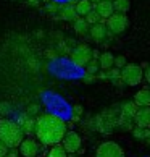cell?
<instances>
[{
	"mask_svg": "<svg viewBox=\"0 0 150 157\" xmlns=\"http://www.w3.org/2000/svg\"><path fill=\"white\" fill-rule=\"evenodd\" d=\"M40 107L37 105V104H32V105L27 107V117H36V115L39 113Z\"/></svg>",
	"mask_w": 150,
	"mask_h": 157,
	"instance_id": "cell-27",
	"label": "cell"
},
{
	"mask_svg": "<svg viewBox=\"0 0 150 157\" xmlns=\"http://www.w3.org/2000/svg\"><path fill=\"white\" fill-rule=\"evenodd\" d=\"M94 11L99 15V18H102V20L110 18V16L115 13L112 2H107V0H102V2L95 3V5H94Z\"/></svg>",
	"mask_w": 150,
	"mask_h": 157,
	"instance_id": "cell-10",
	"label": "cell"
},
{
	"mask_svg": "<svg viewBox=\"0 0 150 157\" xmlns=\"http://www.w3.org/2000/svg\"><path fill=\"white\" fill-rule=\"evenodd\" d=\"M45 157H68V154L61 147V144H55V146H50V151L47 152Z\"/></svg>",
	"mask_w": 150,
	"mask_h": 157,
	"instance_id": "cell-19",
	"label": "cell"
},
{
	"mask_svg": "<svg viewBox=\"0 0 150 157\" xmlns=\"http://www.w3.org/2000/svg\"><path fill=\"white\" fill-rule=\"evenodd\" d=\"M107 2H113V0H107Z\"/></svg>",
	"mask_w": 150,
	"mask_h": 157,
	"instance_id": "cell-36",
	"label": "cell"
},
{
	"mask_svg": "<svg viewBox=\"0 0 150 157\" xmlns=\"http://www.w3.org/2000/svg\"><path fill=\"white\" fill-rule=\"evenodd\" d=\"M95 157H126L123 147L115 141H105L97 147Z\"/></svg>",
	"mask_w": 150,
	"mask_h": 157,
	"instance_id": "cell-7",
	"label": "cell"
},
{
	"mask_svg": "<svg viewBox=\"0 0 150 157\" xmlns=\"http://www.w3.org/2000/svg\"><path fill=\"white\" fill-rule=\"evenodd\" d=\"M112 5H113V11H115V13H123V15H126L129 11V8H131V2H129V0H113Z\"/></svg>",
	"mask_w": 150,
	"mask_h": 157,
	"instance_id": "cell-16",
	"label": "cell"
},
{
	"mask_svg": "<svg viewBox=\"0 0 150 157\" xmlns=\"http://www.w3.org/2000/svg\"><path fill=\"white\" fill-rule=\"evenodd\" d=\"M66 131H68L66 121L55 113L39 115L36 120V125H34L36 139L42 146H55V144H60Z\"/></svg>",
	"mask_w": 150,
	"mask_h": 157,
	"instance_id": "cell-1",
	"label": "cell"
},
{
	"mask_svg": "<svg viewBox=\"0 0 150 157\" xmlns=\"http://www.w3.org/2000/svg\"><path fill=\"white\" fill-rule=\"evenodd\" d=\"M84 68H86V75H95L97 71H99V63H97L95 59H92Z\"/></svg>",
	"mask_w": 150,
	"mask_h": 157,
	"instance_id": "cell-22",
	"label": "cell"
},
{
	"mask_svg": "<svg viewBox=\"0 0 150 157\" xmlns=\"http://www.w3.org/2000/svg\"><path fill=\"white\" fill-rule=\"evenodd\" d=\"M132 135H134V138H137V139H147L150 133H148V128L137 126V128H134V130H132Z\"/></svg>",
	"mask_w": 150,
	"mask_h": 157,
	"instance_id": "cell-21",
	"label": "cell"
},
{
	"mask_svg": "<svg viewBox=\"0 0 150 157\" xmlns=\"http://www.w3.org/2000/svg\"><path fill=\"white\" fill-rule=\"evenodd\" d=\"M74 7V11H76V15L81 16V18H84L87 13H90L92 10H94V5H92L89 0H79L76 5H73Z\"/></svg>",
	"mask_w": 150,
	"mask_h": 157,
	"instance_id": "cell-13",
	"label": "cell"
},
{
	"mask_svg": "<svg viewBox=\"0 0 150 157\" xmlns=\"http://www.w3.org/2000/svg\"><path fill=\"white\" fill-rule=\"evenodd\" d=\"M105 25L110 34H121L129 28V18L123 13H113L105 20Z\"/></svg>",
	"mask_w": 150,
	"mask_h": 157,
	"instance_id": "cell-4",
	"label": "cell"
},
{
	"mask_svg": "<svg viewBox=\"0 0 150 157\" xmlns=\"http://www.w3.org/2000/svg\"><path fill=\"white\" fill-rule=\"evenodd\" d=\"M89 34H90V39L94 40V42H99V44L105 42V39L110 36L105 21H99V23H95V25L89 26Z\"/></svg>",
	"mask_w": 150,
	"mask_h": 157,
	"instance_id": "cell-9",
	"label": "cell"
},
{
	"mask_svg": "<svg viewBox=\"0 0 150 157\" xmlns=\"http://www.w3.org/2000/svg\"><path fill=\"white\" fill-rule=\"evenodd\" d=\"M73 29L76 31V34H79V36H84L86 33H89V25L86 23L84 18L78 16V18L73 21Z\"/></svg>",
	"mask_w": 150,
	"mask_h": 157,
	"instance_id": "cell-17",
	"label": "cell"
},
{
	"mask_svg": "<svg viewBox=\"0 0 150 157\" xmlns=\"http://www.w3.org/2000/svg\"><path fill=\"white\" fill-rule=\"evenodd\" d=\"M26 2L29 3V5H39V3H40V0H26Z\"/></svg>",
	"mask_w": 150,
	"mask_h": 157,
	"instance_id": "cell-32",
	"label": "cell"
},
{
	"mask_svg": "<svg viewBox=\"0 0 150 157\" xmlns=\"http://www.w3.org/2000/svg\"><path fill=\"white\" fill-rule=\"evenodd\" d=\"M0 139L7 146V149H16L24 139V133H23L20 123L10 118H2L0 120Z\"/></svg>",
	"mask_w": 150,
	"mask_h": 157,
	"instance_id": "cell-2",
	"label": "cell"
},
{
	"mask_svg": "<svg viewBox=\"0 0 150 157\" xmlns=\"http://www.w3.org/2000/svg\"><path fill=\"white\" fill-rule=\"evenodd\" d=\"M90 60H92V49L89 47L87 44H79L71 52V62H73V65H76L79 68H84Z\"/></svg>",
	"mask_w": 150,
	"mask_h": 157,
	"instance_id": "cell-5",
	"label": "cell"
},
{
	"mask_svg": "<svg viewBox=\"0 0 150 157\" xmlns=\"http://www.w3.org/2000/svg\"><path fill=\"white\" fill-rule=\"evenodd\" d=\"M45 10H47L49 13H58L60 5L57 3V2H49V3H47V7H45Z\"/></svg>",
	"mask_w": 150,
	"mask_h": 157,
	"instance_id": "cell-26",
	"label": "cell"
},
{
	"mask_svg": "<svg viewBox=\"0 0 150 157\" xmlns=\"http://www.w3.org/2000/svg\"><path fill=\"white\" fill-rule=\"evenodd\" d=\"M113 59H115V55L112 54V52H103V54L99 55L97 63H99V67L103 70V71H107V70H110L113 67Z\"/></svg>",
	"mask_w": 150,
	"mask_h": 157,
	"instance_id": "cell-15",
	"label": "cell"
},
{
	"mask_svg": "<svg viewBox=\"0 0 150 157\" xmlns=\"http://www.w3.org/2000/svg\"><path fill=\"white\" fill-rule=\"evenodd\" d=\"M58 16L61 20H65V21H74L78 18V15H76V11H74V7L73 5H65V7H60L58 10Z\"/></svg>",
	"mask_w": 150,
	"mask_h": 157,
	"instance_id": "cell-14",
	"label": "cell"
},
{
	"mask_svg": "<svg viewBox=\"0 0 150 157\" xmlns=\"http://www.w3.org/2000/svg\"><path fill=\"white\" fill-rule=\"evenodd\" d=\"M142 75H144V71H142L141 65H136V63H126V65L119 70V79L128 86L141 84L142 79H144Z\"/></svg>",
	"mask_w": 150,
	"mask_h": 157,
	"instance_id": "cell-3",
	"label": "cell"
},
{
	"mask_svg": "<svg viewBox=\"0 0 150 157\" xmlns=\"http://www.w3.org/2000/svg\"><path fill=\"white\" fill-rule=\"evenodd\" d=\"M34 125H36V120L34 118H27L26 121H21V130H23V133H24V135H32L34 133Z\"/></svg>",
	"mask_w": 150,
	"mask_h": 157,
	"instance_id": "cell-20",
	"label": "cell"
},
{
	"mask_svg": "<svg viewBox=\"0 0 150 157\" xmlns=\"http://www.w3.org/2000/svg\"><path fill=\"white\" fill-rule=\"evenodd\" d=\"M45 57H47V59H55L57 54H55V50H53V49H50V50L45 52Z\"/></svg>",
	"mask_w": 150,
	"mask_h": 157,
	"instance_id": "cell-31",
	"label": "cell"
},
{
	"mask_svg": "<svg viewBox=\"0 0 150 157\" xmlns=\"http://www.w3.org/2000/svg\"><path fill=\"white\" fill-rule=\"evenodd\" d=\"M126 63H128V62H126V57H123V55H118V57H115V59H113V67L118 68V70H121Z\"/></svg>",
	"mask_w": 150,
	"mask_h": 157,
	"instance_id": "cell-24",
	"label": "cell"
},
{
	"mask_svg": "<svg viewBox=\"0 0 150 157\" xmlns=\"http://www.w3.org/2000/svg\"><path fill=\"white\" fill-rule=\"evenodd\" d=\"M84 20H86V23H87L89 26H90V25H95V23H99V21H100L99 15H97L94 10H92L90 13H87V15H86V16H84Z\"/></svg>",
	"mask_w": 150,
	"mask_h": 157,
	"instance_id": "cell-23",
	"label": "cell"
},
{
	"mask_svg": "<svg viewBox=\"0 0 150 157\" xmlns=\"http://www.w3.org/2000/svg\"><path fill=\"white\" fill-rule=\"evenodd\" d=\"M8 152V149H7V146L2 143V139H0V157H5V154Z\"/></svg>",
	"mask_w": 150,
	"mask_h": 157,
	"instance_id": "cell-29",
	"label": "cell"
},
{
	"mask_svg": "<svg viewBox=\"0 0 150 157\" xmlns=\"http://www.w3.org/2000/svg\"><path fill=\"white\" fill-rule=\"evenodd\" d=\"M89 2H90L92 5H95V3H99V2H102V0H89Z\"/></svg>",
	"mask_w": 150,
	"mask_h": 157,
	"instance_id": "cell-35",
	"label": "cell"
},
{
	"mask_svg": "<svg viewBox=\"0 0 150 157\" xmlns=\"http://www.w3.org/2000/svg\"><path fill=\"white\" fill-rule=\"evenodd\" d=\"M73 113H74V117H76V118H79L81 115H82V105H79V104H78V105H74L73 107Z\"/></svg>",
	"mask_w": 150,
	"mask_h": 157,
	"instance_id": "cell-28",
	"label": "cell"
},
{
	"mask_svg": "<svg viewBox=\"0 0 150 157\" xmlns=\"http://www.w3.org/2000/svg\"><path fill=\"white\" fill-rule=\"evenodd\" d=\"M134 104L137 107H148L150 105V91H148V88H142L141 91L136 92Z\"/></svg>",
	"mask_w": 150,
	"mask_h": 157,
	"instance_id": "cell-12",
	"label": "cell"
},
{
	"mask_svg": "<svg viewBox=\"0 0 150 157\" xmlns=\"http://www.w3.org/2000/svg\"><path fill=\"white\" fill-rule=\"evenodd\" d=\"M137 123V126L141 128H148L150 126V109L148 107H141L137 109V112L132 118Z\"/></svg>",
	"mask_w": 150,
	"mask_h": 157,
	"instance_id": "cell-11",
	"label": "cell"
},
{
	"mask_svg": "<svg viewBox=\"0 0 150 157\" xmlns=\"http://www.w3.org/2000/svg\"><path fill=\"white\" fill-rule=\"evenodd\" d=\"M5 157H21V155L18 154V151H16V149H11L10 152L5 154Z\"/></svg>",
	"mask_w": 150,
	"mask_h": 157,
	"instance_id": "cell-30",
	"label": "cell"
},
{
	"mask_svg": "<svg viewBox=\"0 0 150 157\" xmlns=\"http://www.w3.org/2000/svg\"><path fill=\"white\" fill-rule=\"evenodd\" d=\"M99 78H100V79H108V78H107V71H102V73H99Z\"/></svg>",
	"mask_w": 150,
	"mask_h": 157,
	"instance_id": "cell-33",
	"label": "cell"
},
{
	"mask_svg": "<svg viewBox=\"0 0 150 157\" xmlns=\"http://www.w3.org/2000/svg\"><path fill=\"white\" fill-rule=\"evenodd\" d=\"M107 78H108V79H113V81H115V79H119V70L115 68V67H112L110 71L107 73Z\"/></svg>",
	"mask_w": 150,
	"mask_h": 157,
	"instance_id": "cell-25",
	"label": "cell"
},
{
	"mask_svg": "<svg viewBox=\"0 0 150 157\" xmlns=\"http://www.w3.org/2000/svg\"><path fill=\"white\" fill-rule=\"evenodd\" d=\"M61 147L66 151V154H74L81 149V144H82V139L78 135L76 131H66L65 136L61 139Z\"/></svg>",
	"mask_w": 150,
	"mask_h": 157,
	"instance_id": "cell-8",
	"label": "cell"
},
{
	"mask_svg": "<svg viewBox=\"0 0 150 157\" xmlns=\"http://www.w3.org/2000/svg\"><path fill=\"white\" fill-rule=\"evenodd\" d=\"M79 2V0H68V3H70V5H76Z\"/></svg>",
	"mask_w": 150,
	"mask_h": 157,
	"instance_id": "cell-34",
	"label": "cell"
},
{
	"mask_svg": "<svg viewBox=\"0 0 150 157\" xmlns=\"http://www.w3.org/2000/svg\"><path fill=\"white\" fill-rule=\"evenodd\" d=\"M136 112H137V105L134 102H128V104H124V105H123V109H121V117L134 118Z\"/></svg>",
	"mask_w": 150,
	"mask_h": 157,
	"instance_id": "cell-18",
	"label": "cell"
},
{
	"mask_svg": "<svg viewBox=\"0 0 150 157\" xmlns=\"http://www.w3.org/2000/svg\"><path fill=\"white\" fill-rule=\"evenodd\" d=\"M42 151V144L34 138H24L18 146V154L21 157H37Z\"/></svg>",
	"mask_w": 150,
	"mask_h": 157,
	"instance_id": "cell-6",
	"label": "cell"
}]
</instances>
